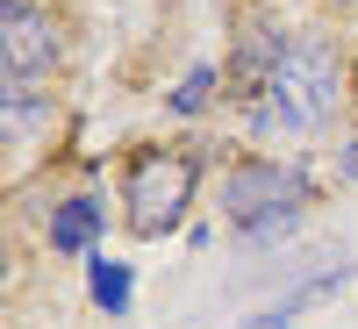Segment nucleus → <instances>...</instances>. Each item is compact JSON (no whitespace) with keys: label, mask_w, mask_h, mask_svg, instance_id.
I'll list each match as a JSON object with an SVG mask.
<instances>
[{"label":"nucleus","mask_w":358,"mask_h":329,"mask_svg":"<svg viewBox=\"0 0 358 329\" xmlns=\"http://www.w3.org/2000/svg\"><path fill=\"white\" fill-rule=\"evenodd\" d=\"M344 86H351V79H344L337 43L301 29V36L280 50V65H273V79H265V94H258V122L280 129V136H315V129L337 115Z\"/></svg>","instance_id":"f257e3e1"},{"label":"nucleus","mask_w":358,"mask_h":329,"mask_svg":"<svg viewBox=\"0 0 358 329\" xmlns=\"http://www.w3.org/2000/svg\"><path fill=\"white\" fill-rule=\"evenodd\" d=\"M315 200V179L301 165L280 158H236L222 172V215L244 244H280V236L301 222V207Z\"/></svg>","instance_id":"f03ea898"},{"label":"nucleus","mask_w":358,"mask_h":329,"mask_svg":"<svg viewBox=\"0 0 358 329\" xmlns=\"http://www.w3.org/2000/svg\"><path fill=\"white\" fill-rule=\"evenodd\" d=\"M194 187H201V158L187 143H143L122 165V207H129V229L136 236H165L187 222L194 207Z\"/></svg>","instance_id":"7ed1b4c3"},{"label":"nucleus","mask_w":358,"mask_h":329,"mask_svg":"<svg viewBox=\"0 0 358 329\" xmlns=\"http://www.w3.org/2000/svg\"><path fill=\"white\" fill-rule=\"evenodd\" d=\"M57 50V15L36 0H8L0 8V101H36V79H50Z\"/></svg>","instance_id":"20e7f679"},{"label":"nucleus","mask_w":358,"mask_h":329,"mask_svg":"<svg viewBox=\"0 0 358 329\" xmlns=\"http://www.w3.org/2000/svg\"><path fill=\"white\" fill-rule=\"evenodd\" d=\"M101 229H108V207H101L94 193H65V200L50 207V222H43V236H50L57 258H94Z\"/></svg>","instance_id":"39448f33"},{"label":"nucleus","mask_w":358,"mask_h":329,"mask_svg":"<svg viewBox=\"0 0 358 329\" xmlns=\"http://www.w3.org/2000/svg\"><path fill=\"white\" fill-rule=\"evenodd\" d=\"M86 293L101 315H129V265L122 258H94L86 265Z\"/></svg>","instance_id":"423d86ee"},{"label":"nucleus","mask_w":358,"mask_h":329,"mask_svg":"<svg viewBox=\"0 0 358 329\" xmlns=\"http://www.w3.org/2000/svg\"><path fill=\"white\" fill-rule=\"evenodd\" d=\"M208 101H215V65H194L179 79V94H172V115H201Z\"/></svg>","instance_id":"0eeeda50"},{"label":"nucleus","mask_w":358,"mask_h":329,"mask_svg":"<svg viewBox=\"0 0 358 329\" xmlns=\"http://www.w3.org/2000/svg\"><path fill=\"white\" fill-rule=\"evenodd\" d=\"M301 308H308V293H287L280 308H258L251 322H236V329H294V315H301Z\"/></svg>","instance_id":"6e6552de"},{"label":"nucleus","mask_w":358,"mask_h":329,"mask_svg":"<svg viewBox=\"0 0 358 329\" xmlns=\"http://www.w3.org/2000/svg\"><path fill=\"white\" fill-rule=\"evenodd\" d=\"M337 172H344V179H351V187H358V136H351V143H344V151H337Z\"/></svg>","instance_id":"1a4fd4ad"},{"label":"nucleus","mask_w":358,"mask_h":329,"mask_svg":"<svg viewBox=\"0 0 358 329\" xmlns=\"http://www.w3.org/2000/svg\"><path fill=\"white\" fill-rule=\"evenodd\" d=\"M351 101H358V72H351Z\"/></svg>","instance_id":"9d476101"},{"label":"nucleus","mask_w":358,"mask_h":329,"mask_svg":"<svg viewBox=\"0 0 358 329\" xmlns=\"http://www.w3.org/2000/svg\"><path fill=\"white\" fill-rule=\"evenodd\" d=\"M337 8H351V0H337Z\"/></svg>","instance_id":"9b49d317"}]
</instances>
